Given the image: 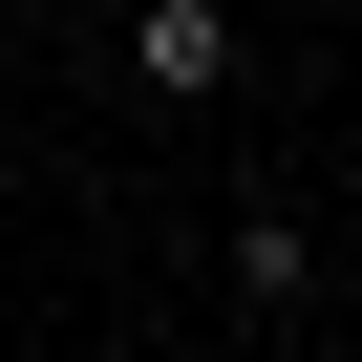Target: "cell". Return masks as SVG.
<instances>
[{
    "label": "cell",
    "instance_id": "cell-2",
    "mask_svg": "<svg viewBox=\"0 0 362 362\" xmlns=\"http://www.w3.org/2000/svg\"><path fill=\"white\" fill-rule=\"evenodd\" d=\"M214 277H235V320H298V298H320V214H298V192H256Z\"/></svg>",
    "mask_w": 362,
    "mask_h": 362
},
{
    "label": "cell",
    "instance_id": "cell-3",
    "mask_svg": "<svg viewBox=\"0 0 362 362\" xmlns=\"http://www.w3.org/2000/svg\"><path fill=\"white\" fill-rule=\"evenodd\" d=\"M0 22H22V0H0Z\"/></svg>",
    "mask_w": 362,
    "mask_h": 362
},
{
    "label": "cell",
    "instance_id": "cell-1",
    "mask_svg": "<svg viewBox=\"0 0 362 362\" xmlns=\"http://www.w3.org/2000/svg\"><path fill=\"white\" fill-rule=\"evenodd\" d=\"M128 86L149 107H235L256 86V0H128Z\"/></svg>",
    "mask_w": 362,
    "mask_h": 362
}]
</instances>
